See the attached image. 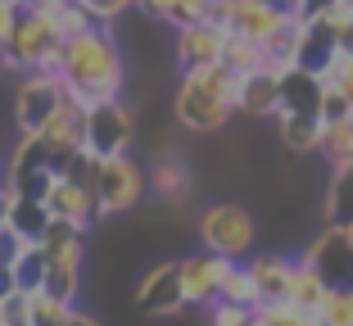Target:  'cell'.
<instances>
[{"instance_id": "f546056e", "label": "cell", "mask_w": 353, "mask_h": 326, "mask_svg": "<svg viewBox=\"0 0 353 326\" xmlns=\"http://www.w3.org/2000/svg\"><path fill=\"white\" fill-rule=\"evenodd\" d=\"M254 322H259V308L250 304H227V299L208 304V326H254Z\"/></svg>"}, {"instance_id": "e575fe53", "label": "cell", "mask_w": 353, "mask_h": 326, "mask_svg": "<svg viewBox=\"0 0 353 326\" xmlns=\"http://www.w3.org/2000/svg\"><path fill=\"white\" fill-rule=\"evenodd\" d=\"M136 10L145 14V19H159V23H168V10H172V0H136Z\"/></svg>"}, {"instance_id": "d6a6232c", "label": "cell", "mask_w": 353, "mask_h": 326, "mask_svg": "<svg viewBox=\"0 0 353 326\" xmlns=\"http://www.w3.org/2000/svg\"><path fill=\"white\" fill-rule=\"evenodd\" d=\"M82 5H86V10H91L100 23H118V19H123V14L136 5V0H82Z\"/></svg>"}, {"instance_id": "f35d334b", "label": "cell", "mask_w": 353, "mask_h": 326, "mask_svg": "<svg viewBox=\"0 0 353 326\" xmlns=\"http://www.w3.org/2000/svg\"><path fill=\"white\" fill-rule=\"evenodd\" d=\"M10 5H19V10H23V0H10Z\"/></svg>"}, {"instance_id": "b9f144b4", "label": "cell", "mask_w": 353, "mask_h": 326, "mask_svg": "<svg viewBox=\"0 0 353 326\" xmlns=\"http://www.w3.org/2000/svg\"><path fill=\"white\" fill-rule=\"evenodd\" d=\"M254 326H259V322H254Z\"/></svg>"}, {"instance_id": "e0dca14e", "label": "cell", "mask_w": 353, "mask_h": 326, "mask_svg": "<svg viewBox=\"0 0 353 326\" xmlns=\"http://www.w3.org/2000/svg\"><path fill=\"white\" fill-rule=\"evenodd\" d=\"M73 313H77V304L50 295L46 285L23 295V326H73Z\"/></svg>"}, {"instance_id": "ac0fdd59", "label": "cell", "mask_w": 353, "mask_h": 326, "mask_svg": "<svg viewBox=\"0 0 353 326\" xmlns=\"http://www.w3.org/2000/svg\"><path fill=\"white\" fill-rule=\"evenodd\" d=\"M276 127L285 150H294V154H317L322 150V127H326L322 114H276Z\"/></svg>"}, {"instance_id": "ba28073f", "label": "cell", "mask_w": 353, "mask_h": 326, "mask_svg": "<svg viewBox=\"0 0 353 326\" xmlns=\"http://www.w3.org/2000/svg\"><path fill=\"white\" fill-rule=\"evenodd\" d=\"M303 258L326 276L331 290H353V232L344 222H326L322 232L308 241Z\"/></svg>"}, {"instance_id": "74e56055", "label": "cell", "mask_w": 353, "mask_h": 326, "mask_svg": "<svg viewBox=\"0 0 353 326\" xmlns=\"http://www.w3.org/2000/svg\"><path fill=\"white\" fill-rule=\"evenodd\" d=\"M0 63H5V45H0Z\"/></svg>"}, {"instance_id": "277c9868", "label": "cell", "mask_w": 353, "mask_h": 326, "mask_svg": "<svg viewBox=\"0 0 353 326\" xmlns=\"http://www.w3.org/2000/svg\"><path fill=\"white\" fill-rule=\"evenodd\" d=\"M145 190H150V172L132 159V150H127V154H114V159H100L95 195H100L104 218H114V213H132L136 204L145 200Z\"/></svg>"}, {"instance_id": "d590c367", "label": "cell", "mask_w": 353, "mask_h": 326, "mask_svg": "<svg viewBox=\"0 0 353 326\" xmlns=\"http://www.w3.org/2000/svg\"><path fill=\"white\" fill-rule=\"evenodd\" d=\"M59 5H68V0H23V10H46V14H54Z\"/></svg>"}, {"instance_id": "2e32d148", "label": "cell", "mask_w": 353, "mask_h": 326, "mask_svg": "<svg viewBox=\"0 0 353 326\" xmlns=\"http://www.w3.org/2000/svg\"><path fill=\"white\" fill-rule=\"evenodd\" d=\"M281 114H322V77L312 68H290L281 77Z\"/></svg>"}, {"instance_id": "30bf717a", "label": "cell", "mask_w": 353, "mask_h": 326, "mask_svg": "<svg viewBox=\"0 0 353 326\" xmlns=\"http://www.w3.org/2000/svg\"><path fill=\"white\" fill-rule=\"evenodd\" d=\"M231 263H240V258H227V254H190V258H181V290H186V308H208L222 299V281H227Z\"/></svg>"}, {"instance_id": "8fae6325", "label": "cell", "mask_w": 353, "mask_h": 326, "mask_svg": "<svg viewBox=\"0 0 353 326\" xmlns=\"http://www.w3.org/2000/svg\"><path fill=\"white\" fill-rule=\"evenodd\" d=\"M46 209H50V218L77 222V227H95V222L104 218L95 186H86V181L68 177V172H59V177H54V186L46 190Z\"/></svg>"}, {"instance_id": "5b68a950", "label": "cell", "mask_w": 353, "mask_h": 326, "mask_svg": "<svg viewBox=\"0 0 353 326\" xmlns=\"http://www.w3.org/2000/svg\"><path fill=\"white\" fill-rule=\"evenodd\" d=\"M254 236H259L254 218L240 209V204H231V200L204 209V218H199V241H204V249L227 254V258H250L254 254Z\"/></svg>"}, {"instance_id": "83f0119b", "label": "cell", "mask_w": 353, "mask_h": 326, "mask_svg": "<svg viewBox=\"0 0 353 326\" xmlns=\"http://www.w3.org/2000/svg\"><path fill=\"white\" fill-rule=\"evenodd\" d=\"M95 14L86 10L82 0H68V5H59V10H54V28H59V37L63 41H73V37H82V32H91L95 28Z\"/></svg>"}, {"instance_id": "ffe728a7", "label": "cell", "mask_w": 353, "mask_h": 326, "mask_svg": "<svg viewBox=\"0 0 353 326\" xmlns=\"http://www.w3.org/2000/svg\"><path fill=\"white\" fill-rule=\"evenodd\" d=\"M326 295H331L326 276L299 254V258H294V272H290V290H285V299H290V304H299V308H308V313H317Z\"/></svg>"}, {"instance_id": "4316f807", "label": "cell", "mask_w": 353, "mask_h": 326, "mask_svg": "<svg viewBox=\"0 0 353 326\" xmlns=\"http://www.w3.org/2000/svg\"><path fill=\"white\" fill-rule=\"evenodd\" d=\"M259 326H322L317 313L290 304V299H276V304H259Z\"/></svg>"}, {"instance_id": "f1b7e54d", "label": "cell", "mask_w": 353, "mask_h": 326, "mask_svg": "<svg viewBox=\"0 0 353 326\" xmlns=\"http://www.w3.org/2000/svg\"><path fill=\"white\" fill-rule=\"evenodd\" d=\"M322 326H353V290H331L317 308Z\"/></svg>"}, {"instance_id": "9a60e30c", "label": "cell", "mask_w": 353, "mask_h": 326, "mask_svg": "<svg viewBox=\"0 0 353 326\" xmlns=\"http://www.w3.org/2000/svg\"><path fill=\"white\" fill-rule=\"evenodd\" d=\"M245 263H250V272H254V285H259V299H263V304L285 299V290H290V272H294V258H285V254H250Z\"/></svg>"}, {"instance_id": "4fadbf2b", "label": "cell", "mask_w": 353, "mask_h": 326, "mask_svg": "<svg viewBox=\"0 0 353 326\" xmlns=\"http://www.w3.org/2000/svg\"><path fill=\"white\" fill-rule=\"evenodd\" d=\"M136 304L145 308V313H176V308H186L181 263H159L154 272L141 276V285H136Z\"/></svg>"}, {"instance_id": "3957f363", "label": "cell", "mask_w": 353, "mask_h": 326, "mask_svg": "<svg viewBox=\"0 0 353 326\" xmlns=\"http://www.w3.org/2000/svg\"><path fill=\"white\" fill-rule=\"evenodd\" d=\"M63 63V37L54 28V14L46 10H23L19 23H14V37L5 45V63L0 73H59Z\"/></svg>"}, {"instance_id": "7a4b0ae2", "label": "cell", "mask_w": 353, "mask_h": 326, "mask_svg": "<svg viewBox=\"0 0 353 326\" xmlns=\"http://www.w3.org/2000/svg\"><path fill=\"white\" fill-rule=\"evenodd\" d=\"M172 109H176V123L190 127V132H218L240 114V77L227 63L181 68Z\"/></svg>"}, {"instance_id": "8992f818", "label": "cell", "mask_w": 353, "mask_h": 326, "mask_svg": "<svg viewBox=\"0 0 353 326\" xmlns=\"http://www.w3.org/2000/svg\"><path fill=\"white\" fill-rule=\"evenodd\" d=\"M136 141V118L132 109L118 100H100V105L86 109V150L95 159H114V154H127Z\"/></svg>"}, {"instance_id": "9c48e42d", "label": "cell", "mask_w": 353, "mask_h": 326, "mask_svg": "<svg viewBox=\"0 0 353 326\" xmlns=\"http://www.w3.org/2000/svg\"><path fill=\"white\" fill-rule=\"evenodd\" d=\"M37 136L46 141V154H50L54 172H59L73 154H82V150H86V105L68 95V100H63V105L54 109L50 123H46L41 132H37Z\"/></svg>"}, {"instance_id": "cb8c5ba5", "label": "cell", "mask_w": 353, "mask_h": 326, "mask_svg": "<svg viewBox=\"0 0 353 326\" xmlns=\"http://www.w3.org/2000/svg\"><path fill=\"white\" fill-rule=\"evenodd\" d=\"M14 281H19L23 295H28V290H41V285H46V249H41V241H32L28 249L14 258Z\"/></svg>"}, {"instance_id": "6da1fadb", "label": "cell", "mask_w": 353, "mask_h": 326, "mask_svg": "<svg viewBox=\"0 0 353 326\" xmlns=\"http://www.w3.org/2000/svg\"><path fill=\"white\" fill-rule=\"evenodd\" d=\"M59 77H63V86H68V95L82 100L86 109L100 105V100H118L127 68H123V50H118L114 23H95L91 32L63 41Z\"/></svg>"}, {"instance_id": "836d02e7", "label": "cell", "mask_w": 353, "mask_h": 326, "mask_svg": "<svg viewBox=\"0 0 353 326\" xmlns=\"http://www.w3.org/2000/svg\"><path fill=\"white\" fill-rule=\"evenodd\" d=\"M19 5H10V0H0V45H10V37H14V23H19Z\"/></svg>"}, {"instance_id": "8d00e7d4", "label": "cell", "mask_w": 353, "mask_h": 326, "mask_svg": "<svg viewBox=\"0 0 353 326\" xmlns=\"http://www.w3.org/2000/svg\"><path fill=\"white\" fill-rule=\"evenodd\" d=\"M73 326H100V322H95V317H86L82 308H77V313H73Z\"/></svg>"}, {"instance_id": "5bb4252c", "label": "cell", "mask_w": 353, "mask_h": 326, "mask_svg": "<svg viewBox=\"0 0 353 326\" xmlns=\"http://www.w3.org/2000/svg\"><path fill=\"white\" fill-rule=\"evenodd\" d=\"M240 114L250 118H276L281 114V73L259 68L240 77Z\"/></svg>"}, {"instance_id": "7402d4cb", "label": "cell", "mask_w": 353, "mask_h": 326, "mask_svg": "<svg viewBox=\"0 0 353 326\" xmlns=\"http://www.w3.org/2000/svg\"><path fill=\"white\" fill-rule=\"evenodd\" d=\"M317 154H322L331 168H349V163H353V114L326 118V127H322V150H317Z\"/></svg>"}, {"instance_id": "1f68e13d", "label": "cell", "mask_w": 353, "mask_h": 326, "mask_svg": "<svg viewBox=\"0 0 353 326\" xmlns=\"http://www.w3.org/2000/svg\"><path fill=\"white\" fill-rule=\"evenodd\" d=\"M326 82H335V86H340V91L344 95H349V105H353V54H335V63H331V68H326Z\"/></svg>"}, {"instance_id": "d6986e66", "label": "cell", "mask_w": 353, "mask_h": 326, "mask_svg": "<svg viewBox=\"0 0 353 326\" xmlns=\"http://www.w3.org/2000/svg\"><path fill=\"white\" fill-rule=\"evenodd\" d=\"M150 186H154V195L159 200H168V204H186L190 200V163H181L176 154H163L150 168Z\"/></svg>"}, {"instance_id": "60d3db41", "label": "cell", "mask_w": 353, "mask_h": 326, "mask_svg": "<svg viewBox=\"0 0 353 326\" xmlns=\"http://www.w3.org/2000/svg\"><path fill=\"white\" fill-rule=\"evenodd\" d=\"M349 232H353V222H349Z\"/></svg>"}, {"instance_id": "52a82bcc", "label": "cell", "mask_w": 353, "mask_h": 326, "mask_svg": "<svg viewBox=\"0 0 353 326\" xmlns=\"http://www.w3.org/2000/svg\"><path fill=\"white\" fill-rule=\"evenodd\" d=\"M63 100H68V86H63L59 73H23L19 91H14V123H19V132H41Z\"/></svg>"}, {"instance_id": "484cf974", "label": "cell", "mask_w": 353, "mask_h": 326, "mask_svg": "<svg viewBox=\"0 0 353 326\" xmlns=\"http://www.w3.org/2000/svg\"><path fill=\"white\" fill-rule=\"evenodd\" d=\"M222 299H227V304H250V308L263 304V299H259V285H254V272H250V263H245V258H240V263H231L227 281H222Z\"/></svg>"}, {"instance_id": "44dd1931", "label": "cell", "mask_w": 353, "mask_h": 326, "mask_svg": "<svg viewBox=\"0 0 353 326\" xmlns=\"http://www.w3.org/2000/svg\"><path fill=\"white\" fill-rule=\"evenodd\" d=\"M222 63H227L236 77L259 73V68H268V45L254 41V37H245V32H227V50H222Z\"/></svg>"}, {"instance_id": "ab89813d", "label": "cell", "mask_w": 353, "mask_h": 326, "mask_svg": "<svg viewBox=\"0 0 353 326\" xmlns=\"http://www.w3.org/2000/svg\"><path fill=\"white\" fill-rule=\"evenodd\" d=\"M0 177H5V163H0Z\"/></svg>"}, {"instance_id": "d4e9b609", "label": "cell", "mask_w": 353, "mask_h": 326, "mask_svg": "<svg viewBox=\"0 0 353 326\" xmlns=\"http://www.w3.org/2000/svg\"><path fill=\"white\" fill-rule=\"evenodd\" d=\"M326 222H353V163L349 168H335L331 181V200H326Z\"/></svg>"}, {"instance_id": "4dcf8cb0", "label": "cell", "mask_w": 353, "mask_h": 326, "mask_svg": "<svg viewBox=\"0 0 353 326\" xmlns=\"http://www.w3.org/2000/svg\"><path fill=\"white\" fill-rule=\"evenodd\" d=\"M208 14H213V0H172L168 28H190V23H204Z\"/></svg>"}, {"instance_id": "7c38bea8", "label": "cell", "mask_w": 353, "mask_h": 326, "mask_svg": "<svg viewBox=\"0 0 353 326\" xmlns=\"http://www.w3.org/2000/svg\"><path fill=\"white\" fill-rule=\"evenodd\" d=\"M227 50V28L213 19L190 23V28H176V68H208V63H222Z\"/></svg>"}, {"instance_id": "603a6c76", "label": "cell", "mask_w": 353, "mask_h": 326, "mask_svg": "<svg viewBox=\"0 0 353 326\" xmlns=\"http://www.w3.org/2000/svg\"><path fill=\"white\" fill-rule=\"evenodd\" d=\"M10 227H14V232H23L28 241H41L46 227H50V209H46V200L19 195V204H14V213H10Z\"/></svg>"}]
</instances>
